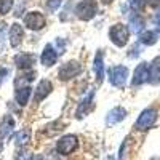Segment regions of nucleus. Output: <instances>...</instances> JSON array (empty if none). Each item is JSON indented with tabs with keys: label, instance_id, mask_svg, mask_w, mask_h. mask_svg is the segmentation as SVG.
<instances>
[{
	"label": "nucleus",
	"instance_id": "nucleus-1",
	"mask_svg": "<svg viewBox=\"0 0 160 160\" xmlns=\"http://www.w3.org/2000/svg\"><path fill=\"white\" fill-rule=\"evenodd\" d=\"M109 38H111V42L118 47V48H122L128 43V38H130V29H128V26L122 24V22H117L114 26H111V29H109Z\"/></svg>",
	"mask_w": 160,
	"mask_h": 160
},
{
	"label": "nucleus",
	"instance_id": "nucleus-2",
	"mask_svg": "<svg viewBox=\"0 0 160 160\" xmlns=\"http://www.w3.org/2000/svg\"><path fill=\"white\" fill-rule=\"evenodd\" d=\"M157 118H158V112L157 109L154 108H148V109H144L139 117L136 118V122H135V128L138 131H146V130H151L155 122H157Z\"/></svg>",
	"mask_w": 160,
	"mask_h": 160
},
{
	"label": "nucleus",
	"instance_id": "nucleus-3",
	"mask_svg": "<svg viewBox=\"0 0 160 160\" xmlns=\"http://www.w3.org/2000/svg\"><path fill=\"white\" fill-rule=\"evenodd\" d=\"M98 13V2L96 0H82L75 7V16L80 21H90Z\"/></svg>",
	"mask_w": 160,
	"mask_h": 160
},
{
	"label": "nucleus",
	"instance_id": "nucleus-4",
	"mask_svg": "<svg viewBox=\"0 0 160 160\" xmlns=\"http://www.w3.org/2000/svg\"><path fill=\"white\" fill-rule=\"evenodd\" d=\"M80 72H82V66L78 64V61H68L64 62L59 71H58V78L61 80V82H69V80H72L74 77H77Z\"/></svg>",
	"mask_w": 160,
	"mask_h": 160
},
{
	"label": "nucleus",
	"instance_id": "nucleus-5",
	"mask_svg": "<svg viewBox=\"0 0 160 160\" xmlns=\"http://www.w3.org/2000/svg\"><path fill=\"white\" fill-rule=\"evenodd\" d=\"M128 78V68L127 66H112L109 69V82L115 88H123Z\"/></svg>",
	"mask_w": 160,
	"mask_h": 160
},
{
	"label": "nucleus",
	"instance_id": "nucleus-6",
	"mask_svg": "<svg viewBox=\"0 0 160 160\" xmlns=\"http://www.w3.org/2000/svg\"><path fill=\"white\" fill-rule=\"evenodd\" d=\"M24 26L31 31H42L47 26V19L43 16V13L40 11H29L24 16Z\"/></svg>",
	"mask_w": 160,
	"mask_h": 160
},
{
	"label": "nucleus",
	"instance_id": "nucleus-7",
	"mask_svg": "<svg viewBox=\"0 0 160 160\" xmlns=\"http://www.w3.org/2000/svg\"><path fill=\"white\" fill-rule=\"evenodd\" d=\"M78 146V139L75 135H64L58 144H56V151L61 154V155H71Z\"/></svg>",
	"mask_w": 160,
	"mask_h": 160
},
{
	"label": "nucleus",
	"instance_id": "nucleus-8",
	"mask_svg": "<svg viewBox=\"0 0 160 160\" xmlns=\"http://www.w3.org/2000/svg\"><path fill=\"white\" fill-rule=\"evenodd\" d=\"M35 62H37V58L34 53H19V55L15 56V64L21 71H31Z\"/></svg>",
	"mask_w": 160,
	"mask_h": 160
},
{
	"label": "nucleus",
	"instance_id": "nucleus-9",
	"mask_svg": "<svg viewBox=\"0 0 160 160\" xmlns=\"http://www.w3.org/2000/svg\"><path fill=\"white\" fill-rule=\"evenodd\" d=\"M53 91V83L50 82L48 78H43V80H40L35 91H34V102L38 104V102H42L50 93Z\"/></svg>",
	"mask_w": 160,
	"mask_h": 160
},
{
	"label": "nucleus",
	"instance_id": "nucleus-10",
	"mask_svg": "<svg viewBox=\"0 0 160 160\" xmlns=\"http://www.w3.org/2000/svg\"><path fill=\"white\" fill-rule=\"evenodd\" d=\"M146 82H149V66H148V62H141L135 69V74H133V78H131V85L139 87Z\"/></svg>",
	"mask_w": 160,
	"mask_h": 160
},
{
	"label": "nucleus",
	"instance_id": "nucleus-11",
	"mask_svg": "<svg viewBox=\"0 0 160 160\" xmlns=\"http://www.w3.org/2000/svg\"><path fill=\"white\" fill-rule=\"evenodd\" d=\"M93 106H95V90H90L88 95L82 99V102L78 104L77 112H75V117H77V118H83V117L93 109Z\"/></svg>",
	"mask_w": 160,
	"mask_h": 160
},
{
	"label": "nucleus",
	"instance_id": "nucleus-12",
	"mask_svg": "<svg viewBox=\"0 0 160 160\" xmlns=\"http://www.w3.org/2000/svg\"><path fill=\"white\" fill-rule=\"evenodd\" d=\"M8 40H10V47L11 48H16L22 43V40H24V29H22V26L18 24V22H13L11 24V28H10V32H8Z\"/></svg>",
	"mask_w": 160,
	"mask_h": 160
},
{
	"label": "nucleus",
	"instance_id": "nucleus-13",
	"mask_svg": "<svg viewBox=\"0 0 160 160\" xmlns=\"http://www.w3.org/2000/svg\"><path fill=\"white\" fill-rule=\"evenodd\" d=\"M40 59H42V64L47 66V68H51V66H55L56 61H58V51L55 50V47L53 45H47L42 51V56H40Z\"/></svg>",
	"mask_w": 160,
	"mask_h": 160
},
{
	"label": "nucleus",
	"instance_id": "nucleus-14",
	"mask_svg": "<svg viewBox=\"0 0 160 160\" xmlns=\"http://www.w3.org/2000/svg\"><path fill=\"white\" fill-rule=\"evenodd\" d=\"M93 69H95L96 74V82L101 85L104 80V53L102 50H99L95 56V62H93Z\"/></svg>",
	"mask_w": 160,
	"mask_h": 160
},
{
	"label": "nucleus",
	"instance_id": "nucleus-15",
	"mask_svg": "<svg viewBox=\"0 0 160 160\" xmlns=\"http://www.w3.org/2000/svg\"><path fill=\"white\" fill-rule=\"evenodd\" d=\"M125 117H127V111H125L123 108H120V106H117V108H114V109L108 114V117H106V125L112 127V125H115V123H118V122H122Z\"/></svg>",
	"mask_w": 160,
	"mask_h": 160
},
{
	"label": "nucleus",
	"instance_id": "nucleus-16",
	"mask_svg": "<svg viewBox=\"0 0 160 160\" xmlns=\"http://www.w3.org/2000/svg\"><path fill=\"white\" fill-rule=\"evenodd\" d=\"M13 130H15V118L11 115H3L0 120V136L2 138H8Z\"/></svg>",
	"mask_w": 160,
	"mask_h": 160
},
{
	"label": "nucleus",
	"instance_id": "nucleus-17",
	"mask_svg": "<svg viewBox=\"0 0 160 160\" xmlns=\"http://www.w3.org/2000/svg\"><path fill=\"white\" fill-rule=\"evenodd\" d=\"M31 93H32V88L29 85H24V87H18L16 91H15V101L19 104V106H24L29 102V98H31Z\"/></svg>",
	"mask_w": 160,
	"mask_h": 160
},
{
	"label": "nucleus",
	"instance_id": "nucleus-18",
	"mask_svg": "<svg viewBox=\"0 0 160 160\" xmlns=\"http://www.w3.org/2000/svg\"><path fill=\"white\" fill-rule=\"evenodd\" d=\"M149 82L152 85L160 83V56H157L149 66Z\"/></svg>",
	"mask_w": 160,
	"mask_h": 160
},
{
	"label": "nucleus",
	"instance_id": "nucleus-19",
	"mask_svg": "<svg viewBox=\"0 0 160 160\" xmlns=\"http://www.w3.org/2000/svg\"><path fill=\"white\" fill-rule=\"evenodd\" d=\"M158 37H160L158 31H144V32L139 34V43H142V45H154V43H157Z\"/></svg>",
	"mask_w": 160,
	"mask_h": 160
},
{
	"label": "nucleus",
	"instance_id": "nucleus-20",
	"mask_svg": "<svg viewBox=\"0 0 160 160\" xmlns=\"http://www.w3.org/2000/svg\"><path fill=\"white\" fill-rule=\"evenodd\" d=\"M31 139V128H22L21 131H18L15 135V142L18 148H21V146H26L29 142Z\"/></svg>",
	"mask_w": 160,
	"mask_h": 160
},
{
	"label": "nucleus",
	"instance_id": "nucleus-21",
	"mask_svg": "<svg viewBox=\"0 0 160 160\" xmlns=\"http://www.w3.org/2000/svg\"><path fill=\"white\" fill-rule=\"evenodd\" d=\"M130 26H131L133 32L141 34L142 29H144V19L138 15V13H135V15H131V18H130Z\"/></svg>",
	"mask_w": 160,
	"mask_h": 160
},
{
	"label": "nucleus",
	"instance_id": "nucleus-22",
	"mask_svg": "<svg viewBox=\"0 0 160 160\" xmlns=\"http://www.w3.org/2000/svg\"><path fill=\"white\" fill-rule=\"evenodd\" d=\"M13 3H15V0H0V15H8L10 10L13 8Z\"/></svg>",
	"mask_w": 160,
	"mask_h": 160
},
{
	"label": "nucleus",
	"instance_id": "nucleus-23",
	"mask_svg": "<svg viewBox=\"0 0 160 160\" xmlns=\"http://www.w3.org/2000/svg\"><path fill=\"white\" fill-rule=\"evenodd\" d=\"M8 34V24L5 21H0V50L5 47V37Z\"/></svg>",
	"mask_w": 160,
	"mask_h": 160
},
{
	"label": "nucleus",
	"instance_id": "nucleus-24",
	"mask_svg": "<svg viewBox=\"0 0 160 160\" xmlns=\"http://www.w3.org/2000/svg\"><path fill=\"white\" fill-rule=\"evenodd\" d=\"M130 141H131V138L128 136L125 141H123V144L120 146V152H118V160H125V157H127V152H128V144H130Z\"/></svg>",
	"mask_w": 160,
	"mask_h": 160
},
{
	"label": "nucleus",
	"instance_id": "nucleus-25",
	"mask_svg": "<svg viewBox=\"0 0 160 160\" xmlns=\"http://www.w3.org/2000/svg\"><path fill=\"white\" fill-rule=\"evenodd\" d=\"M62 5V0H47V10L50 13H55Z\"/></svg>",
	"mask_w": 160,
	"mask_h": 160
},
{
	"label": "nucleus",
	"instance_id": "nucleus-26",
	"mask_svg": "<svg viewBox=\"0 0 160 160\" xmlns=\"http://www.w3.org/2000/svg\"><path fill=\"white\" fill-rule=\"evenodd\" d=\"M146 5V0H130V7L135 11H141Z\"/></svg>",
	"mask_w": 160,
	"mask_h": 160
},
{
	"label": "nucleus",
	"instance_id": "nucleus-27",
	"mask_svg": "<svg viewBox=\"0 0 160 160\" xmlns=\"http://www.w3.org/2000/svg\"><path fill=\"white\" fill-rule=\"evenodd\" d=\"M24 160H43V155H40V154H32L29 157H26Z\"/></svg>",
	"mask_w": 160,
	"mask_h": 160
},
{
	"label": "nucleus",
	"instance_id": "nucleus-28",
	"mask_svg": "<svg viewBox=\"0 0 160 160\" xmlns=\"http://www.w3.org/2000/svg\"><path fill=\"white\" fill-rule=\"evenodd\" d=\"M5 75H8V69H0V85H2Z\"/></svg>",
	"mask_w": 160,
	"mask_h": 160
},
{
	"label": "nucleus",
	"instance_id": "nucleus-29",
	"mask_svg": "<svg viewBox=\"0 0 160 160\" xmlns=\"http://www.w3.org/2000/svg\"><path fill=\"white\" fill-rule=\"evenodd\" d=\"M148 3L152 7V8H157L160 5V0H148Z\"/></svg>",
	"mask_w": 160,
	"mask_h": 160
},
{
	"label": "nucleus",
	"instance_id": "nucleus-30",
	"mask_svg": "<svg viewBox=\"0 0 160 160\" xmlns=\"http://www.w3.org/2000/svg\"><path fill=\"white\" fill-rule=\"evenodd\" d=\"M154 22L158 26V28H160V10L155 13V16H154Z\"/></svg>",
	"mask_w": 160,
	"mask_h": 160
},
{
	"label": "nucleus",
	"instance_id": "nucleus-31",
	"mask_svg": "<svg viewBox=\"0 0 160 160\" xmlns=\"http://www.w3.org/2000/svg\"><path fill=\"white\" fill-rule=\"evenodd\" d=\"M101 2H102V3H104V5H109V3H111V2H112V0H101Z\"/></svg>",
	"mask_w": 160,
	"mask_h": 160
},
{
	"label": "nucleus",
	"instance_id": "nucleus-32",
	"mask_svg": "<svg viewBox=\"0 0 160 160\" xmlns=\"http://www.w3.org/2000/svg\"><path fill=\"white\" fill-rule=\"evenodd\" d=\"M2 149H3V142L0 141V152H2Z\"/></svg>",
	"mask_w": 160,
	"mask_h": 160
},
{
	"label": "nucleus",
	"instance_id": "nucleus-33",
	"mask_svg": "<svg viewBox=\"0 0 160 160\" xmlns=\"http://www.w3.org/2000/svg\"><path fill=\"white\" fill-rule=\"evenodd\" d=\"M106 160H115V158H114V157L111 155V157H108V158H106Z\"/></svg>",
	"mask_w": 160,
	"mask_h": 160
},
{
	"label": "nucleus",
	"instance_id": "nucleus-34",
	"mask_svg": "<svg viewBox=\"0 0 160 160\" xmlns=\"http://www.w3.org/2000/svg\"><path fill=\"white\" fill-rule=\"evenodd\" d=\"M151 160H160V157H154V158H151Z\"/></svg>",
	"mask_w": 160,
	"mask_h": 160
}]
</instances>
